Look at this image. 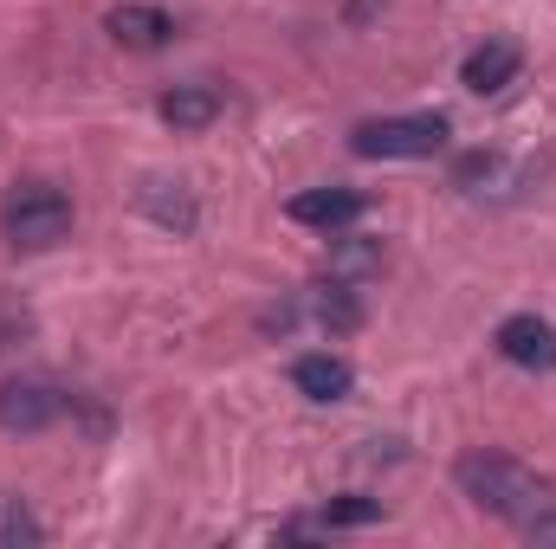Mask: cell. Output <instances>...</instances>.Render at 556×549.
Returning <instances> with one entry per match:
<instances>
[{"label":"cell","mask_w":556,"mask_h":549,"mask_svg":"<svg viewBox=\"0 0 556 549\" xmlns=\"http://www.w3.org/2000/svg\"><path fill=\"white\" fill-rule=\"evenodd\" d=\"M453 478H459V491H466L479 511L511 518V524H525V518H538V511L551 505V478H538L531 465H518V459H505V452H466V459L453 465Z\"/></svg>","instance_id":"cell-1"},{"label":"cell","mask_w":556,"mask_h":549,"mask_svg":"<svg viewBox=\"0 0 556 549\" xmlns=\"http://www.w3.org/2000/svg\"><path fill=\"white\" fill-rule=\"evenodd\" d=\"M0 233L20 253H52L72 233V194L52 181H13L0 201Z\"/></svg>","instance_id":"cell-2"},{"label":"cell","mask_w":556,"mask_h":549,"mask_svg":"<svg viewBox=\"0 0 556 549\" xmlns=\"http://www.w3.org/2000/svg\"><path fill=\"white\" fill-rule=\"evenodd\" d=\"M453 137V124L440 111H415V117H369L350 130V149L363 162H415V155H440Z\"/></svg>","instance_id":"cell-3"},{"label":"cell","mask_w":556,"mask_h":549,"mask_svg":"<svg viewBox=\"0 0 556 549\" xmlns=\"http://www.w3.org/2000/svg\"><path fill=\"white\" fill-rule=\"evenodd\" d=\"M59 413H65V395L52 382H33V375L0 382V433H46Z\"/></svg>","instance_id":"cell-4"},{"label":"cell","mask_w":556,"mask_h":549,"mask_svg":"<svg viewBox=\"0 0 556 549\" xmlns=\"http://www.w3.org/2000/svg\"><path fill=\"white\" fill-rule=\"evenodd\" d=\"M492 343H498V356H505L511 369H531V375L556 369V330L538 317V310H518V317H505Z\"/></svg>","instance_id":"cell-5"},{"label":"cell","mask_w":556,"mask_h":549,"mask_svg":"<svg viewBox=\"0 0 556 549\" xmlns=\"http://www.w3.org/2000/svg\"><path fill=\"white\" fill-rule=\"evenodd\" d=\"M363 207H369V201H363L356 188H304V194L285 201V214H291L298 227H317V233H343V227H356Z\"/></svg>","instance_id":"cell-6"},{"label":"cell","mask_w":556,"mask_h":549,"mask_svg":"<svg viewBox=\"0 0 556 549\" xmlns=\"http://www.w3.org/2000/svg\"><path fill=\"white\" fill-rule=\"evenodd\" d=\"M518 65H525V46H518V39H485V46L466 52L459 85H466L472 98H498V91L518 78Z\"/></svg>","instance_id":"cell-7"},{"label":"cell","mask_w":556,"mask_h":549,"mask_svg":"<svg viewBox=\"0 0 556 549\" xmlns=\"http://www.w3.org/2000/svg\"><path fill=\"white\" fill-rule=\"evenodd\" d=\"M104 33H111L117 46H130V52H155V46H168V39H175V20H168V7L124 0V7H111V13H104Z\"/></svg>","instance_id":"cell-8"},{"label":"cell","mask_w":556,"mask_h":549,"mask_svg":"<svg viewBox=\"0 0 556 549\" xmlns=\"http://www.w3.org/2000/svg\"><path fill=\"white\" fill-rule=\"evenodd\" d=\"M291 388L304 395V401H343L350 388H356V369L343 362V356H330V349H311V356H298L291 362Z\"/></svg>","instance_id":"cell-9"},{"label":"cell","mask_w":556,"mask_h":549,"mask_svg":"<svg viewBox=\"0 0 556 549\" xmlns=\"http://www.w3.org/2000/svg\"><path fill=\"white\" fill-rule=\"evenodd\" d=\"M155 117H162L175 137H194V130H207V124L220 117V91H214V85H175V91L155 98Z\"/></svg>","instance_id":"cell-10"},{"label":"cell","mask_w":556,"mask_h":549,"mask_svg":"<svg viewBox=\"0 0 556 549\" xmlns=\"http://www.w3.org/2000/svg\"><path fill=\"white\" fill-rule=\"evenodd\" d=\"M142 214L149 220H162V227H175V233H194V194L181 188V181H162V175H149L137 188Z\"/></svg>","instance_id":"cell-11"},{"label":"cell","mask_w":556,"mask_h":549,"mask_svg":"<svg viewBox=\"0 0 556 549\" xmlns=\"http://www.w3.org/2000/svg\"><path fill=\"white\" fill-rule=\"evenodd\" d=\"M311 317H317L324 330H337V336L356 330V323H363V297H356V284H350V278L317 284V291H311Z\"/></svg>","instance_id":"cell-12"},{"label":"cell","mask_w":556,"mask_h":549,"mask_svg":"<svg viewBox=\"0 0 556 549\" xmlns=\"http://www.w3.org/2000/svg\"><path fill=\"white\" fill-rule=\"evenodd\" d=\"M33 544H46V524L26 511V498L0 491V549H33Z\"/></svg>","instance_id":"cell-13"},{"label":"cell","mask_w":556,"mask_h":549,"mask_svg":"<svg viewBox=\"0 0 556 549\" xmlns=\"http://www.w3.org/2000/svg\"><path fill=\"white\" fill-rule=\"evenodd\" d=\"M376 518H382V505H376V498H337L317 524H324V531H356V524H376Z\"/></svg>","instance_id":"cell-14"},{"label":"cell","mask_w":556,"mask_h":549,"mask_svg":"<svg viewBox=\"0 0 556 549\" xmlns=\"http://www.w3.org/2000/svg\"><path fill=\"white\" fill-rule=\"evenodd\" d=\"M382 266V246H337V259H330V272L337 278H363Z\"/></svg>","instance_id":"cell-15"},{"label":"cell","mask_w":556,"mask_h":549,"mask_svg":"<svg viewBox=\"0 0 556 549\" xmlns=\"http://www.w3.org/2000/svg\"><path fill=\"white\" fill-rule=\"evenodd\" d=\"M518 531H525L531 544H556V511H551V505H544V511H538V518H525Z\"/></svg>","instance_id":"cell-16"}]
</instances>
